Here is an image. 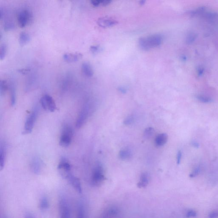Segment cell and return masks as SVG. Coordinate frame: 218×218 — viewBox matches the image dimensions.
<instances>
[{
    "label": "cell",
    "mask_w": 218,
    "mask_h": 218,
    "mask_svg": "<svg viewBox=\"0 0 218 218\" xmlns=\"http://www.w3.org/2000/svg\"><path fill=\"white\" fill-rule=\"evenodd\" d=\"M162 38L159 35H153L147 37L141 38L138 41L139 46L144 51L158 46L161 44Z\"/></svg>",
    "instance_id": "1"
},
{
    "label": "cell",
    "mask_w": 218,
    "mask_h": 218,
    "mask_svg": "<svg viewBox=\"0 0 218 218\" xmlns=\"http://www.w3.org/2000/svg\"><path fill=\"white\" fill-rule=\"evenodd\" d=\"M73 137V131L71 127L66 125L62 130L60 136L59 145L62 147H67L70 145Z\"/></svg>",
    "instance_id": "2"
},
{
    "label": "cell",
    "mask_w": 218,
    "mask_h": 218,
    "mask_svg": "<svg viewBox=\"0 0 218 218\" xmlns=\"http://www.w3.org/2000/svg\"><path fill=\"white\" fill-rule=\"evenodd\" d=\"M105 179L104 169L100 164H98L94 169L91 178V183L95 186H99Z\"/></svg>",
    "instance_id": "3"
},
{
    "label": "cell",
    "mask_w": 218,
    "mask_h": 218,
    "mask_svg": "<svg viewBox=\"0 0 218 218\" xmlns=\"http://www.w3.org/2000/svg\"><path fill=\"white\" fill-rule=\"evenodd\" d=\"M32 14L28 10H22L18 13L17 21L19 26L21 28L25 27L31 22L32 19Z\"/></svg>",
    "instance_id": "4"
},
{
    "label": "cell",
    "mask_w": 218,
    "mask_h": 218,
    "mask_svg": "<svg viewBox=\"0 0 218 218\" xmlns=\"http://www.w3.org/2000/svg\"><path fill=\"white\" fill-rule=\"evenodd\" d=\"M41 104L45 110L51 112H54L56 109V105L53 98L49 95H45L41 99Z\"/></svg>",
    "instance_id": "5"
},
{
    "label": "cell",
    "mask_w": 218,
    "mask_h": 218,
    "mask_svg": "<svg viewBox=\"0 0 218 218\" xmlns=\"http://www.w3.org/2000/svg\"><path fill=\"white\" fill-rule=\"evenodd\" d=\"M37 113L33 110L27 117L24 126V134H30L32 131L35 123L37 118Z\"/></svg>",
    "instance_id": "6"
},
{
    "label": "cell",
    "mask_w": 218,
    "mask_h": 218,
    "mask_svg": "<svg viewBox=\"0 0 218 218\" xmlns=\"http://www.w3.org/2000/svg\"><path fill=\"white\" fill-rule=\"evenodd\" d=\"M67 180L73 188L79 193L82 192V188L81 182L77 177L73 175L72 173H68L64 178Z\"/></svg>",
    "instance_id": "7"
},
{
    "label": "cell",
    "mask_w": 218,
    "mask_h": 218,
    "mask_svg": "<svg viewBox=\"0 0 218 218\" xmlns=\"http://www.w3.org/2000/svg\"><path fill=\"white\" fill-rule=\"evenodd\" d=\"M58 169L59 173L64 178L67 174L71 173V166L68 161L65 158L61 159L58 165Z\"/></svg>",
    "instance_id": "8"
},
{
    "label": "cell",
    "mask_w": 218,
    "mask_h": 218,
    "mask_svg": "<svg viewBox=\"0 0 218 218\" xmlns=\"http://www.w3.org/2000/svg\"><path fill=\"white\" fill-rule=\"evenodd\" d=\"M60 218H71V212L66 200L62 198L59 203Z\"/></svg>",
    "instance_id": "9"
},
{
    "label": "cell",
    "mask_w": 218,
    "mask_h": 218,
    "mask_svg": "<svg viewBox=\"0 0 218 218\" xmlns=\"http://www.w3.org/2000/svg\"><path fill=\"white\" fill-rule=\"evenodd\" d=\"M89 107L86 106L84 107L79 114L76 121V126L77 128L81 127L86 121L89 114Z\"/></svg>",
    "instance_id": "10"
},
{
    "label": "cell",
    "mask_w": 218,
    "mask_h": 218,
    "mask_svg": "<svg viewBox=\"0 0 218 218\" xmlns=\"http://www.w3.org/2000/svg\"><path fill=\"white\" fill-rule=\"evenodd\" d=\"M82 54L80 53H65L63 55V59L65 61L68 63H73L77 62L82 58Z\"/></svg>",
    "instance_id": "11"
},
{
    "label": "cell",
    "mask_w": 218,
    "mask_h": 218,
    "mask_svg": "<svg viewBox=\"0 0 218 218\" xmlns=\"http://www.w3.org/2000/svg\"><path fill=\"white\" fill-rule=\"evenodd\" d=\"M117 21L109 17H102L98 21L97 23L102 27H108L114 26L117 24Z\"/></svg>",
    "instance_id": "12"
},
{
    "label": "cell",
    "mask_w": 218,
    "mask_h": 218,
    "mask_svg": "<svg viewBox=\"0 0 218 218\" xmlns=\"http://www.w3.org/2000/svg\"><path fill=\"white\" fill-rule=\"evenodd\" d=\"M82 72L87 77H91L93 75V71L89 63L84 62L82 66Z\"/></svg>",
    "instance_id": "13"
},
{
    "label": "cell",
    "mask_w": 218,
    "mask_h": 218,
    "mask_svg": "<svg viewBox=\"0 0 218 218\" xmlns=\"http://www.w3.org/2000/svg\"><path fill=\"white\" fill-rule=\"evenodd\" d=\"M168 136L167 134H161L158 135L155 140V144L156 146L161 147L167 143Z\"/></svg>",
    "instance_id": "14"
},
{
    "label": "cell",
    "mask_w": 218,
    "mask_h": 218,
    "mask_svg": "<svg viewBox=\"0 0 218 218\" xmlns=\"http://www.w3.org/2000/svg\"><path fill=\"white\" fill-rule=\"evenodd\" d=\"M6 158V150L5 146L1 145L0 147V170H2L5 165Z\"/></svg>",
    "instance_id": "15"
},
{
    "label": "cell",
    "mask_w": 218,
    "mask_h": 218,
    "mask_svg": "<svg viewBox=\"0 0 218 218\" xmlns=\"http://www.w3.org/2000/svg\"><path fill=\"white\" fill-rule=\"evenodd\" d=\"M149 179V174L147 173H144L141 174L140 181L138 183V188H144L147 186Z\"/></svg>",
    "instance_id": "16"
},
{
    "label": "cell",
    "mask_w": 218,
    "mask_h": 218,
    "mask_svg": "<svg viewBox=\"0 0 218 218\" xmlns=\"http://www.w3.org/2000/svg\"><path fill=\"white\" fill-rule=\"evenodd\" d=\"M206 11V8L205 7H200L196 8L194 10H191L189 12V15L191 17H196L199 15H204Z\"/></svg>",
    "instance_id": "17"
},
{
    "label": "cell",
    "mask_w": 218,
    "mask_h": 218,
    "mask_svg": "<svg viewBox=\"0 0 218 218\" xmlns=\"http://www.w3.org/2000/svg\"><path fill=\"white\" fill-rule=\"evenodd\" d=\"M30 38L27 33L22 32L20 34L19 42L21 45H25L30 42Z\"/></svg>",
    "instance_id": "18"
},
{
    "label": "cell",
    "mask_w": 218,
    "mask_h": 218,
    "mask_svg": "<svg viewBox=\"0 0 218 218\" xmlns=\"http://www.w3.org/2000/svg\"><path fill=\"white\" fill-rule=\"evenodd\" d=\"M32 170L35 174H39L41 170V164L38 158H35L33 160L31 165Z\"/></svg>",
    "instance_id": "19"
},
{
    "label": "cell",
    "mask_w": 218,
    "mask_h": 218,
    "mask_svg": "<svg viewBox=\"0 0 218 218\" xmlns=\"http://www.w3.org/2000/svg\"><path fill=\"white\" fill-rule=\"evenodd\" d=\"M132 154L131 151L128 149H123L119 153L120 158L123 160H127L131 158Z\"/></svg>",
    "instance_id": "20"
},
{
    "label": "cell",
    "mask_w": 218,
    "mask_h": 218,
    "mask_svg": "<svg viewBox=\"0 0 218 218\" xmlns=\"http://www.w3.org/2000/svg\"><path fill=\"white\" fill-rule=\"evenodd\" d=\"M49 202L48 199L45 197H43L40 200L39 207L42 210H44L48 209Z\"/></svg>",
    "instance_id": "21"
},
{
    "label": "cell",
    "mask_w": 218,
    "mask_h": 218,
    "mask_svg": "<svg viewBox=\"0 0 218 218\" xmlns=\"http://www.w3.org/2000/svg\"><path fill=\"white\" fill-rule=\"evenodd\" d=\"M10 94L11 105L12 106H14L16 102V92L15 87L13 84L10 87Z\"/></svg>",
    "instance_id": "22"
},
{
    "label": "cell",
    "mask_w": 218,
    "mask_h": 218,
    "mask_svg": "<svg viewBox=\"0 0 218 218\" xmlns=\"http://www.w3.org/2000/svg\"><path fill=\"white\" fill-rule=\"evenodd\" d=\"M197 37V35L195 33H189L186 37V42L188 44H192L196 41Z\"/></svg>",
    "instance_id": "23"
},
{
    "label": "cell",
    "mask_w": 218,
    "mask_h": 218,
    "mask_svg": "<svg viewBox=\"0 0 218 218\" xmlns=\"http://www.w3.org/2000/svg\"><path fill=\"white\" fill-rule=\"evenodd\" d=\"M197 99L201 102L208 103L211 102L212 101V99L209 97L203 95H197L196 96Z\"/></svg>",
    "instance_id": "24"
},
{
    "label": "cell",
    "mask_w": 218,
    "mask_h": 218,
    "mask_svg": "<svg viewBox=\"0 0 218 218\" xmlns=\"http://www.w3.org/2000/svg\"><path fill=\"white\" fill-rule=\"evenodd\" d=\"M203 15L205 16L207 19L212 21L217 19L218 16V14L214 12H205Z\"/></svg>",
    "instance_id": "25"
},
{
    "label": "cell",
    "mask_w": 218,
    "mask_h": 218,
    "mask_svg": "<svg viewBox=\"0 0 218 218\" xmlns=\"http://www.w3.org/2000/svg\"><path fill=\"white\" fill-rule=\"evenodd\" d=\"M8 88V85L6 81L3 80H1L0 83V93L1 96L5 94Z\"/></svg>",
    "instance_id": "26"
},
{
    "label": "cell",
    "mask_w": 218,
    "mask_h": 218,
    "mask_svg": "<svg viewBox=\"0 0 218 218\" xmlns=\"http://www.w3.org/2000/svg\"><path fill=\"white\" fill-rule=\"evenodd\" d=\"M154 130L152 127H148L144 131V136L145 138H149L153 136L154 134Z\"/></svg>",
    "instance_id": "27"
},
{
    "label": "cell",
    "mask_w": 218,
    "mask_h": 218,
    "mask_svg": "<svg viewBox=\"0 0 218 218\" xmlns=\"http://www.w3.org/2000/svg\"><path fill=\"white\" fill-rule=\"evenodd\" d=\"M7 46L6 44H2L0 48V58L1 60H3L5 58L6 56V53H7Z\"/></svg>",
    "instance_id": "28"
},
{
    "label": "cell",
    "mask_w": 218,
    "mask_h": 218,
    "mask_svg": "<svg viewBox=\"0 0 218 218\" xmlns=\"http://www.w3.org/2000/svg\"><path fill=\"white\" fill-rule=\"evenodd\" d=\"M197 74L199 77H201L204 74L205 68L202 66H199L197 69Z\"/></svg>",
    "instance_id": "29"
},
{
    "label": "cell",
    "mask_w": 218,
    "mask_h": 218,
    "mask_svg": "<svg viewBox=\"0 0 218 218\" xmlns=\"http://www.w3.org/2000/svg\"><path fill=\"white\" fill-rule=\"evenodd\" d=\"M77 218H84V209L82 205H80L78 208Z\"/></svg>",
    "instance_id": "30"
},
{
    "label": "cell",
    "mask_w": 218,
    "mask_h": 218,
    "mask_svg": "<svg viewBox=\"0 0 218 218\" xmlns=\"http://www.w3.org/2000/svg\"><path fill=\"white\" fill-rule=\"evenodd\" d=\"M14 27V24L12 22H7L4 25V29L6 30H9L13 29Z\"/></svg>",
    "instance_id": "31"
},
{
    "label": "cell",
    "mask_w": 218,
    "mask_h": 218,
    "mask_svg": "<svg viewBox=\"0 0 218 218\" xmlns=\"http://www.w3.org/2000/svg\"><path fill=\"white\" fill-rule=\"evenodd\" d=\"M200 172V168L199 167H197L192 171V173L190 174V178L195 177L197 176L198 175H199Z\"/></svg>",
    "instance_id": "32"
},
{
    "label": "cell",
    "mask_w": 218,
    "mask_h": 218,
    "mask_svg": "<svg viewBox=\"0 0 218 218\" xmlns=\"http://www.w3.org/2000/svg\"><path fill=\"white\" fill-rule=\"evenodd\" d=\"M134 122V118L133 116H130L126 118L124 121V124L126 125H130Z\"/></svg>",
    "instance_id": "33"
},
{
    "label": "cell",
    "mask_w": 218,
    "mask_h": 218,
    "mask_svg": "<svg viewBox=\"0 0 218 218\" xmlns=\"http://www.w3.org/2000/svg\"><path fill=\"white\" fill-rule=\"evenodd\" d=\"M197 215L196 211L192 210H190L187 212L186 213V217L187 218L194 217Z\"/></svg>",
    "instance_id": "34"
},
{
    "label": "cell",
    "mask_w": 218,
    "mask_h": 218,
    "mask_svg": "<svg viewBox=\"0 0 218 218\" xmlns=\"http://www.w3.org/2000/svg\"><path fill=\"white\" fill-rule=\"evenodd\" d=\"M99 48L98 46H92L90 47V51L93 53H96L99 51Z\"/></svg>",
    "instance_id": "35"
},
{
    "label": "cell",
    "mask_w": 218,
    "mask_h": 218,
    "mask_svg": "<svg viewBox=\"0 0 218 218\" xmlns=\"http://www.w3.org/2000/svg\"><path fill=\"white\" fill-rule=\"evenodd\" d=\"M181 157H182V153L181 151H179L177 154V163L178 165H179L180 163Z\"/></svg>",
    "instance_id": "36"
},
{
    "label": "cell",
    "mask_w": 218,
    "mask_h": 218,
    "mask_svg": "<svg viewBox=\"0 0 218 218\" xmlns=\"http://www.w3.org/2000/svg\"><path fill=\"white\" fill-rule=\"evenodd\" d=\"M91 3L93 6L95 7H97L98 5H100L101 3V1H98V0H95V1H91Z\"/></svg>",
    "instance_id": "37"
},
{
    "label": "cell",
    "mask_w": 218,
    "mask_h": 218,
    "mask_svg": "<svg viewBox=\"0 0 218 218\" xmlns=\"http://www.w3.org/2000/svg\"><path fill=\"white\" fill-rule=\"evenodd\" d=\"M218 217V212H212L209 215V218H216Z\"/></svg>",
    "instance_id": "38"
},
{
    "label": "cell",
    "mask_w": 218,
    "mask_h": 218,
    "mask_svg": "<svg viewBox=\"0 0 218 218\" xmlns=\"http://www.w3.org/2000/svg\"><path fill=\"white\" fill-rule=\"evenodd\" d=\"M19 72H20L21 73L23 74H25L27 73L28 72H29L30 70L26 69H22L19 70Z\"/></svg>",
    "instance_id": "39"
},
{
    "label": "cell",
    "mask_w": 218,
    "mask_h": 218,
    "mask_svg": "<svg viewBox=\"0 0 218 218\" xmlns=\"http://www.w3.org/2000/svg\"><path fill=\"white\" fill-rule=\"evenodd\" d=\"M111 2V1H107V0H105V1H101V4H102L103 6H106V5L109 4V3H110Z\"/></svg>",
    "instance_id": "40"
},
{
    "label": "cell",
    "mask_w": 218,
    "mask_h": 218,
    "mask_svg": "<svg viewBox=\"0 0 218 218\" xmlns=\"http://www.w3.org/2000/svg\"><path fill=\"white\" fill-rule=\"evenodd\" d=\"M191 144H192V145L194 147L197 148H199V143H198L197 141H192Z\"/></svg>",
    "instance_id": "41"
},
{
    "label": "cell",
    "mask_w": 218,
    "mask_h": 218,
    "mask_svg": "<svg viewBox=\"0 0 218 218\" xmlns=\"http://www.w3.org/2000/svg\"><path fill=\"white\" fill-rule=\"evenodd\" d=\"M25 218H34L30 212H26L24 216Z\"/></svg>",
    "instance_id": "42"
},
{
    "label": "cell",
    "mask_w": 218,
    "mask_h": 218,
    "mask_svg": "<svg viewBox=\"0 0 218 218\" xmlns=\"http://www.w3.org/2000/svg\"><path fill=\"white\" fill-rule=\"evenodd\" d=\"M181 59H182V61H186L187 59V57H186V56H185V55H183V56L181 57Z\"/></svg>",
    "instance_id": "43"
}]
</instances>
